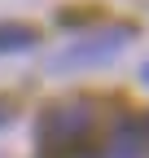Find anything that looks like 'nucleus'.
<instances>
[{"mask_svg": "<svg viewBox=\"0 0 149 158\" xmlns=\"http://www.w3.org/2000/svg\"><path fill=\"white\" fill-rule=\"evenodd\" d=\"M40 44V31L31 22H0V57L5 53H26Z\"/></svg>", "mask_w": 149, "mask_h": 158, "instance_id": "obj_4", "label": "nucleus"}, {"mask_svg": "<svg viewBox=\"0 0 149 158\" xmlns=\"http://www.w3.org/2000/svg\"><path fill=\"white\" fill-rule=\"evenodd\" d=\"M140 84H149V62H145V66H140Z\"/></svg>", "mask_w": 149, "mask_h": 158, "instance_id": "obj_7", "label": "nucleus"}, {"mask_svg": "<svg viewBox=\"0 0 149 158\" xmlns=\"http://www.w3.org/2000/svg\"><path fill=\"white\" fill-rule=\"evenodd\" d=\"M145 136H149V118H145Z\"/></svg>", "mask_w": 149, "mask_h": 158, "instance_id": "obj_8", "label": "nucleus"}, {"mask_svg": "<svg viewBox=\"0 0 149 158\" xmlns=\"http://www.w3.org/2000/svg\"><path fill=\"white\" fill-rule=\"evenodd\" d=\"M136 27L132 22H105V27H92L79 40H70L66 48H57L48 57V70L53 75H66V70H83V66H101V62H114V57L132 44Z\"/></svg>", "mask_w": 149, "mask_h": 158, "instance_id": "obj_2", "label": "nucleus"}, {"mask_svg": "<svg viewBox=\"0 0 149 158\" xmlns=\"http://www.w3.org/2000/svg\"><path fill=\"white\" fill-rule=\"evenodd\" d=\"M149 136H145V118H136V114H119L114 118V127H110V136H105V154L110 158H140L149 145Z\"/></svg>", "mask_w": 149, "mask_h": 158, "instance_id": "obj_3", "label": "nucleus"}, {"mask_svg": "<svg viewBox=\"0 0 149 158\" xmlns=\"http://www.w3.org/2000/svg\"><path fill=\"white\" fill-rule=\"evenodd\" d=\"M88 18H97V9H70V13L62 9L57 22H62V27H79V22H88Z\"/></svg>", "mask_w": 149, "mask_h": 158, "instance_id": "obj_5", "label": "nucleus"}, {"mask_svg": "<svg viewBox=\"0 0 149 158\" xmlns=\"http://www.w3.org/2000/svg\"><path fill=\"white\" fill-rule=\"evenodd\" d=\"M40 158H92L97 149V106L92 101H53L35 123Z\"/></svg>", "mask_w": 149, "mask_h": 158, "instance_id": "obj_1", "label": "nucleus"}, {"mask_svg": "<svg viewBox=\"0 0 149 158\" xmlns=\"http://www.w3.org/2000/svg\"><path fill=\"white\" fill-rule=\"evenodd\" d=\"M13 123V101H0V127Z\"/></svg>", "mask_w": 149, "mask_h": 158, "instance_id": "obj_6", "label": "nucleus"}]
</instances>
